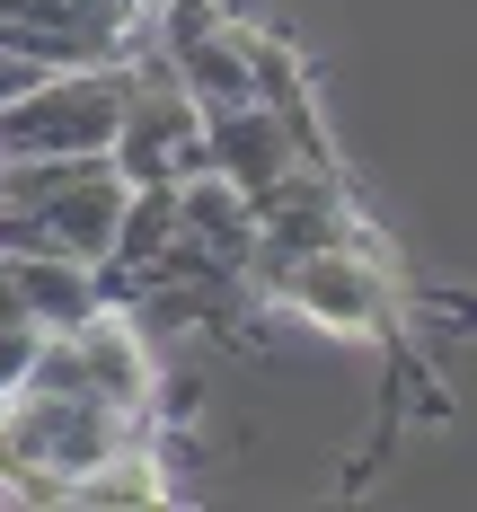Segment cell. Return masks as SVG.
<instances>
[{
  "label": "cell",
  "instance_id": "30bf717a",
  "mask_svg": "<svg viewBox=\"0 0 477 512\" xmlns=\"http://www.w3.org/2000/svg\"><path fill=\"white\" fill-rule=\"evenodd\" d=\"M36 345H45V327H0V398L27 380V362H36Z\"/></svg>",
  "mask_w": 477,
  "mask_h": 512
},
{
  "label": "cell",
  "instance_id": "9c48e42d",
  "mask_svg": "<svg viewBox=\"0 0 477 512\" xmlns=\"http://www.w3.org/2000/svg\"><path fill=\"white\" fill-rule=\"evenodd\" d=\"M0 504H62V495H53V477H36V468H27V451H18L9 398H0Z\"/></svg>",
  "mask_w": 477,
  "mask_h": 512
},
{
  "label": "cell",
  "instance_id": "5b68a950",
  "mask_svg": "<svg viewBox=\"0 0 477 512\" xmlns=\"http://www.w3.org/2000/svg\"><path fill=\"white\" fill-rule=\"evenodd\" d=\"M71 354H80V371H89V389H98L106 407L142 415L151 407V380H159V354L151 336H142V318L124 301H98L80 327H71Z\"/></svg>",
  "mask_w": 477,
  "mask_h": 512
},
{
  "label": "cell",
  "instance_id": "6da1fadb",
  "mask_svg": "<svg viewBox=\"0 0 477 512\" xmlns=\"http://www.w3.org/2000/svg\"><path fill=\"white\" fill-rule=\"evenodd\" d=\"M257 292L274 309H292L301 327H318V336H354V345L398 336V309H407V292H398V256H389V239H371V221L354 230V239H336V248H310V256H292V265H274Z\"/></svg>",
  "mask_w": 477,
  "mask_h": 512
},
{
  "label": "cell",
  "instance_id": "7a4b0ae2",
  "mask_svg": "<svg viewBox=\"0 0 477 512\" xmlns=\"http://www.w3.org/2000/svg\"><path fill=\"white\" fill-rule=\"evenodd\" d=\"M9 424H18L27 468L53 477V495H71V477H80L89 460H106L124 433H142V415L106 407L98 389H36V380L9 389Z\"/></svg>",
  "mask_w": 477,
  "mask_h": 512
},
{
  "label": "cell",
  "instance_id": "8992f818",
  "mask_svg": "<svg viewBox=\"0 0 477 512\" xmlns=\"http://www.w3.org/2000/svg\"><path fill=\"white\" fill-rule=\"evenodd\" d=\"M168 495H177V477H168V442L142 424V433H124L106 460L80 468L62 504H80V512H159Z\"/></svg>",
  "mask_w": 477,
  "mask_h": 512
},
{
  "label": "cell",
  "instance_id": "3957f363",
  "mask_svg": "<svg viewBox=\"0 0 477 512\" xmlns=\"http://www.w3.org/2000/svg\"><path fill=\"white\" fill-rule=\"evenodd\" d=\"M124 168L106 151L71 159L62 177H53L45 195L27 204V221H36V239H45L53 256H80V265H106V248H115V221H124Z\"/></svg>",
  "mask_w": 477,
  "mask_h": 512
},
{
  "label": "cell",
  "instance_id": "ba28073f",
  "mask_svg": "<svg viewBox=\"0 0 477 512\" xmlns=\"http://www.w3.org/2000/svg\"><path fill=\"white\" fill-rule=\"evenodd\" d=\"M177 230L186 239H204L221 248L239 274H248V239H257V204L221 177V168H195V177H177Z\"/></svg>",
  "mask_w": 477,
  "mask_h": 512
},
{
  "label": "cell",
  "instance_id": "52a82bcc",
  "mask_svg": "<svg viewBox=\"0 0 477 512\" xmlns=\"http://www.w3.org/2000/svg\"><path fill=\"white\" fill-rule=\"evenodd\" d=\"M9 274H18V301H27V318L45 327V336H71L80 318L98 301H115V274L106 265H80V256H9Z\"/></svg>",
  "mask_w": 477,
  "mask_h": 512
},
{
  "label": "cell",
  "instance_id": "277c9868",
  "mask_svg": "<svg viewBox=\"0 0 477 512\" xmlns=\"http://www.w3.org/2000/svg\"><path fill=\"white\" fill-rule=\"evenodd\" d=\"M204 168H221L248 204H257L265 186H283L301 159H292V133H283V115L257 98H230V106H204Z\"/></svg>",
  "mask_w": 477,
  "mask_h": 512
}]
</instances>
